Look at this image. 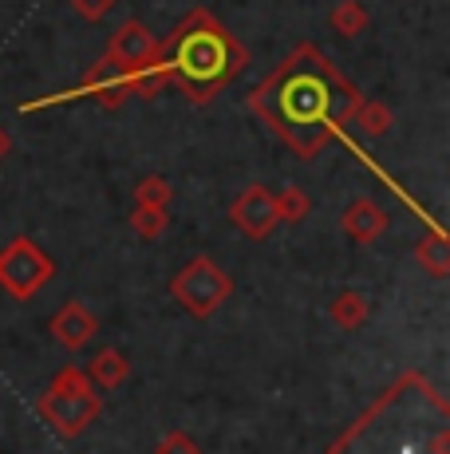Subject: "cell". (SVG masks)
<instances>
[{"label": "cell", "instance_id": "6da1fadb", "mask_svg": "<svg viewBox=\"0 0 450 454\" xmlns=\"http://www.w3.org/2000/svg\"><path fill=\"white\" fill-rule=\"evenodd\" d=\"M175 67L186 80V87H194L190 95H210L213 87L225 83L241 67V56L229 43V36H221L213 24H206V28L182 32L175 48Z\"/></svg>", "mask_w": 450, "mask_h": 454}, {"label": "cell", "instance_id": "5b68a950", "mask_svg": "<svg viewBox=\"0 0 450 454\" xmlns=\"http://www.w3.org/2000/svg\"><path fill=\"white\" fill-rule=\"evenodd\" d=\"M332 28H340L344 36H356V32L368 28V8L360 0H340L332 8Z\"/></svg>", "mask_w": 450, "mask_h": 454}, {"label": "cell", "instance_id": "3957f363", "mask_svg": "<svg viewBox=\"0 0 450 454\" xmlns=\"http://www.w3.org/2000/svg\"><path fill=\"white\" fill-rule=\"evenodd\" d=\"M111 51H115V59H123V64H143V59L154 51V40L146 36L143 24H127V28L115 36V48Z\"/></svg>", "mask_w": 450, "mask_h": 454}, {"label": "cell", "instance_id": "ba28073f", "mask_svg": "<svg viewBox=\"0 0 450 454\" xmlns=\"http://www.w3.org/2000/svg\"><path fill=\"white\" fill-rule=\"evenodd\" d=\"M0 154H4V138H0Z\"/></svg>", "mask_w": 450, "mask_h": 454}, {"label": "cell", "instance_id": "277c9868", "mask_svg": "<svg viewBox=\"0 0 450 454\" xmlns=\"http://www.w3.org/2000/svg\"><path fill=\"white\" fill-rule=\"evenodd\" d=\"M237 214H241V222H245L249 230H265V225L273 222V202L261 194V190H249V194L241 198Z\"/></svg>", "mask_w": 450, "mask_h": 454}, {"label": "cell", "instance_id": "52a82bcc", "mask_svg": "<svg viewBox=\"0 0 450 454\" xmlns=\"http://www.w3.org/2000/svg\"><path fill=\"white\" fill-rule=\"evenodd\" d=\"M363 123H368V130H384V123H387V115H384V111H376V107H371V111H368V115H363Z\"/></svg>", "mask_w": 450, "mask_h": 454}, {"label": "cell", "instance_id": "7a4b0ae2", "mask_svg": "<svg viewBox=\"0 0 450 454\" xmlns=\"http://www.w3.org/2000/svg\"><path fill=\"white\" fill-rule=\"evenodd\" d=\"M273 99H276V119L281 127L297 130V127H320L332 119L336 107V91H332V75L320 72V67H297L289 75H281L273 87Z\"/></svg>", "mask_w": 450, "mask_h": 454}, {"label": "cell", "instance_id": "8992f818", "mask_svg": "<svg viewBox=\"0 0 450 454\" xmlns=\"http://www.w3.org/2000/svg\"><path fill=\"white\" fill-rule=\"evenodd\" d=\"M72 4H75V12H80V16H88V20H99V16L107 12L115 0H72Z\"/></svg>", "mask_w": 450, "mask_h": 454}]
</instances>
